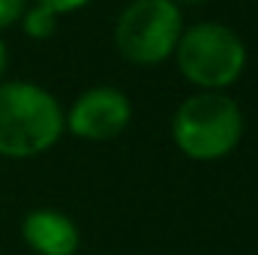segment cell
Returning a JSON list of instances; mask_svg holds the SVG:
<instances>
[{
  "label": "cell",
  "mask_w": 258,
  "mask_h": 255,
  "mask_svg": "<svg viewBox=\"0 0 258 255\" xmlns=\"http://www.w3.org/2000/svg\"><path fill=\"white\" fill-rule=\"evenodd\" d=\"M21 240L36 255H75L81 249L78 225L51 207L30 210L21 222Z\"/></svg>",
  "instance_id": "cell-6"
},
{
  "label": "cell",
  "mask_w": 258,
  "mask_h": 255,
  "mask_svg": "<svg viewBox=\"0 0 258 255\" xmlns=\"http://www.w3.org/2000/svg\"><path fill=\"white\" fill-rule=\"evenodd\" d=\"M174 51L180 72L204 90H219L234 84L246 66L243 39L219 21H201L183 30Z\"/></svg>",
  "instance_id": "cell-3"
},
{
  "label": "cell",
  "mask_w": 258,
  "mask_h": 255,
  "mask_svg": "<svg viewBox=\"0 0 258 255\" xmlns=\"http://www.w3.org/2000/svg\"><path fill=\"white\" fill-rule=\"evenodd\" d=\"M174 3H198V0H174Z\"/></svg>",
  "instance_id": "cell-11"
},
{
  "label": "cell",
  "mask_w": 258,
  "mask_h": 255,
  "mask_svg": "<svg viewBox=\"0 0 258 255\" xmlns=\"http://www.w3.org/2000/svg\"><path fill=\"white\" fill-rule=\"evenodd\" d=\"M27 9V0H0V27L15 24Z\"/></svg>",
  "instance_id": "cell-8"
},
{
  "label": "cell",
  "mask_w": 258,
  "mask_h": 255,
  "mask_svg": "<svg viewBox=\"0 0 258 255\" xmlns=\"http://www.w3.org/2000/svg\"><path fill=\"white\" fill-rule=\"evenodd\" d=\"M36 3H42V6H48L51 12H72V9H81V6H87L90 0H36Z\"/></svg>",
  "instance_id": "cell-9"
},
{
  "label": "cell",
  "mask_w": 258,
  "mask_h": 255,
  "mask_svg": "<svg viewBox=\"0 0 258 255\" xmlns=\"http://www.w3.org/2000/svg\"><path fill=\"white\" fill-rule=\"evenodd\" d=\"M171 135L180 153L198 162L228 156L243 138V111L222 90H198L180 102L171 120Z\"/></svg>",
  "instance_id": "cell-2"
},
{
  "label": "cell",
  "mask_w": 258,
  "mask_h": 255,
  "mask_svg": "<svg viewBox=\"0 0 258 255\" xmlns=\"http://www.w3.org/2000/svg\"><path fill=\"white\" fill-rule=\"evenodd\" d=\"M6 60H9V51H6V42L0 39V78H3V72H6Z\"/></svg>",
  "instance_id": "cell-10"
},
{
  "label": "cell",
  "mask_w": 258,
  "mask_h": 255,
  "mask_svg": "<svg viewBox=\"0 0 258 255\" xmlns=\"http://www.w3.org/2000/svg\"><path fill=\"white\" fill-rule=\"evenodd\" d=\"M132 120V102L117 87H90L63 114V126L87 141H111Z\"/></svg>",
  "instance_id": "cell-5"
},
{
  "label": "cell",
  "mask_w": 258,
  "mask_h": 255,
  "mask_svg": "<svg viewBox=\"0 0 258 255\" xmlns=\"http://www.w3.org/2000/svg\"><path fill=\"white\" fill-rule=\"evenodd\" d=\"M21 24H24V33H27V36H33V39H48V36L57 30V12H51L48 6L36 3V6L24 9Z\"/></svg>",
  "instance_id": "cell-7"
},
{
  "label": "cell",
  "mask_w": 258,
  "mask_h": 255,
  "mask_svg": "<svg viewBox=\"0 0 258 255\" xmlns=\"http://www.w3.org/2000/svg\"><path fill=\"white\" fill-rule=\"evenodd\" d=\"M60 102L33 81H0V156L30 159L63 135Z\"/></svg>",
  "instance_id": "cell-1"
},
{
  "label": "cell",
  "mask_w": 258,
  "mask_h": 255,
  "mask_svg": "<svg viewBox=\"0 0 258 255\" xmlns=\"http://www.w3.org/2000/svg\"><path fill=\"white\" fill-rule=\"evenodd\" d=\"M183 33V18L174 0H132L114 24L117 51L129 63L156 66L168 60Z\"/></svg>",
  "instance_id": "cell-4"
}]
</instances>
